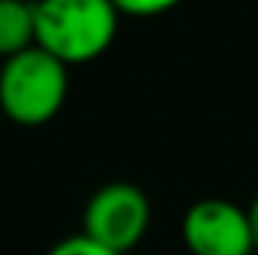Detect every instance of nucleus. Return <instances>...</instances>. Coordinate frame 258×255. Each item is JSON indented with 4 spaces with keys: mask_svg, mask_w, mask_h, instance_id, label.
Returning <instances> with one entry per match:
<instances>
[{
    "mask_svg": "<svg viewBox=\"0 0 258 255\" xmlns=\"http://www.w3.org/2000/svg\"><path fill=\"white\" fill-rule=\"evenodd\" d=\"M36 45L63 66L99 60L117 39L120 12L111 0H36Z\"/></svg>",
    "mask_w": 258,
    "mask_h": 255,
    "instance_id": "f257e3e1",
    "label": "nucleus"
},
{
    "mask_svg": "<svg viewBox=\"0 0 258 255\" xmlns=\"http://www.w3.org/2000/svg\"><path fill=\"white\" fill-rule=\"evenodd\" d=\"M69 96V66L30 45L0 63V111L18 126H45Z\"/></svg>",
    "mask_w": 258,
    "mask_h": 255,
    "instance_id": "f03ea898",
    "label": "nucleus"
},
{
    "mask_svg": "<svg viewBox=\"0 0 258 255\" xmlns=\"http://www.w3.org/2000/svg\"><path fill=\"white\" fill-rule=\"evenodd\" d=\"M150 198L129 180H111L93 192L81 213V234L93 243L129 255L150 231Z\"/></svg>",
    "mask_w": 258,
    "mask_h": 255,
    "instance_id": "7ed1b4c3",
    "label": "nucleus"
},
{
    "mask_svg": "<svg viewBox=\"0 0 258 255\" xmlns=\"http://www.w3.org/2000/svg\"><path fill=\"white\" fill-rule=\"evenodd\" d=\"M183 246L189 255H255L246 207L228 198H201L183 213Z\"/></svg>",
    "mask_w": 258,
    "mask_h": 255,
    "instance_id": "20e7f679",
    "label": "nucleus"
},
{
    "mask_svg": "<svg viewBox=\"0 0 258 255\" xmlns=\"http://www.w3.org/2000/svg\"><path fill=\"white\" fill-rule=\"evenodd\" d=\"M36 45V9L30 0H0V60Z\"/></svg>",
    "mask_w": 258,
    "mask_h": 255,
    "instance_id": "39448f33",
    "label": "nucleus"
},
{
    "mask_svg": "<svg viewBox=\"0 0 258 255\" xmlns=\"http://www.w3.org/2000/svg\"><path fill=\"white\" fill-rule=\"evenodd\" d=\"M111 3L120 15H129V18H156L171 12L183 0H111Z\"/></svg>",
    "mask_w": 258,
    "mask_h": 255,
    "instance_id": "423d86ee",
    "label": "nucleus"
},
{
    "mask_svg": "<svg viewBox=\"0 0 258 255\" xmlns=\"http://www.w3.org/2000/svg\"><path fill=\"white\" fill-rule=\"evenodd\" d=\"M45 255H120V252H111V249L93 243L90 237H84V234L78 231V234H72V237H63L60 243H54Z\"/></svg>",
    "mask_w": 258,
    "mask_h": 255,
    "instance_id": "0eeeda50",
    "label": "nucleus"
},
{
    "mask_svg": "<svg viewBox=\"0 0 258 255\" xmlns=\"http://www.w3.org/2000/svg\"><path fill=\"white\" fill-rule=\"evenodd\" d=\"M246 213H249V225H252V240H255V252H258V192H255V198H252V204L246 207Z\"/></svg>",
    "mask_w": 258,
    "mask_h": 255,
    "instance_id": "6e6552de",
    "label": "nucleus"
}]
</instances>
